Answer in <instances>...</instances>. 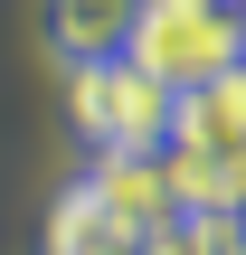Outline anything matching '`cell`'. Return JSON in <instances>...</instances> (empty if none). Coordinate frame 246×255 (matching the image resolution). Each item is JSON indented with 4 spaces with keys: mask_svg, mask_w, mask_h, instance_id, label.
Returning <instances> with one entry per match:
<instances>
[{
    "mask_svg": "<svg viewBox=\"0 0 246 255\" xmlns=\"http://www.w3.org/2000/svg\"><path fill=\"white\" fill-rule=\"evenodd\" d=\"M66 114L85 132V151H161L171 132V85H152L133 57H95L66 76Z\"/></svg>",
    "mask_w": 246,
    "mask_h": 255,
    "instance_id": "obj_2",
    "label": "cell"
},
{
    "mask_svg": "<svg viewBox=\"0 0 246 255\" xmlns=\"http://www.w3.org/2000/svg\"><path fill=\"white\" fill-rule=\"evenodd\" d=\"M123 57L152 85H209L228 57H246V0H142L123 28Z\"/></svg>",
    "mask_w": 246,
    "mask_h": 255,
    "instance_id": "obj_1",
    "label": "cell"
},
{
    "mask_svg": "<svg viewBox=\"0 0 246 255\" xmlns=\"http://www.w3.org/2000/svg\"><path fill=\"white\" fill-rule=\"evenodd\" d=\"M218 255H246V218H237V227H228V246H218Z\"/></svg>",
    "mask_w": 246,
    "mask_h": 255,
    "instance_id": "obj_7",
    "label": "cell"
},
{
    "mask_svg": "<svg viewBox=\"0 0 246 255\" xmlns=\"http://www.w3.org/2000/svg\"><path fill=\"white\" fill-rule=\"evenodd\" d=\"M104 255H133V246H104Z\"/></svg>",
    "mask_w": 246,
    "mask_h": 255,
    "instance_id": "obj_8",
    "label": "cell"
},
{
    "mask_svg": "<svg viewBox=\"0 0 246 255\" xmlns=\"http://www.w3.org/2000/svg\"><path fill=\"white\" fill-rule=\"evenodd\" d=\"M95 208L114 218V237H161L171 218H180V199H171V170H161V151H95Z\"/></svg>",
    "mask_w": 246,
    "mask_h": 255,
    "instance_id": "obj_4",
    "label": "cell"
},
{
    "mask_svg": "<svg viewBox=\"0 0 246 255\" xmlns=\"http://www.w3.org/2000/svg\"><path fill=\"white\" fill-rule=\"evenodd\" d=\"M142 0H47V47L66 66H95V57H123V28H133Z\"/></svg>",
    "mask_w": 246,
    "mask_h": 255,
    "instance_id": "obj_5",
    "label": "cell"
},
{
    "mask_svg": "<svg viewBox=\"0 0 246 255\" xmlns=\"http://www.w3.org/2000/svg\"><path fill=\"white\" fill-rule=\"evenodd\" d=\"M104 246H133V237H114V218L95 208V189H66L57 218H47V255H104Z\"/></svg>",
    "mask_w": 246,
    "mask_h": 255,
    "instance_id": "obj_6",
    "label": "cell"
},
{
    "mask_svg": "<svg viewBox=\"0 0 246 255\" xmlns=\"http://www.w3.org/2000/svg\"><path fill=\"white\" fill-rule=\"evenodd\" d=\"M161 151H218V161H246V57H228L209 85H180V95H171Z\"/></svg>",
    "mask_w": 246,
    "mask_h": 255,
    "instance_id": "obj_3",
    "label": "cell"
}]
</instances>
